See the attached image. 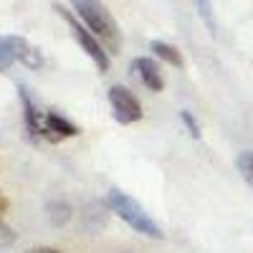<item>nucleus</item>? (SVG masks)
Masks as SVG:
<instances>
[{
	"mask_svg": "<svg viewBox=\"0 0 253 253\" xmlns=\"http://www.w3.org/2000/svg\"><path fill=\"white\" fill-rule=\"evenodd\" d=\"M71 3H74L79 18L84 20V26H86L101 43L109 48V53H119L122 33H119L117 20L107 10V5H104L101 0H71Z\"/></svg>",
	"mask_w": 253,
	"mask_h": 253,
	"instance_id": "nucleus-1",
	"label": "nucleus"
},
{
	"mask_svg": "<svg viewBox=\"0 0 253 253\" xmlns=\"http://www.w3.org/2000/svg\"><path fill=\"white\" fill-rule=\"evenodd\" d=\"M132 69H134V74L139 76V81L144 84L150 91H162L165 89V76H162V69H160V63L157 61H152L150 56H139V58H134L132 61Z\"/></svg>",
	"mask_w": 253,
	"mask_h": 253,
	"instance_id": "nucleus-6",
	"label": "nucleus"
},
{
	"mask_svg": "<svg viewBox=\"0 0 253 253\" xmlns=\"http://www.w3.org/2000/svg\"><path fill=\"white\" fill-rule=\"evenodd\" d=\"M10 63H15L13 51H10V41H8V36H0V71L10 69Z\"/></svg>",
	"mask_w": 253,
	"mask_h": 253,
	"instance_id": "nucleus-11",
	"label": "nucleus"
},
{
	"mask_svg": "<svg viewBox=\"0 0 253 253\" xmlns=\"http://www.w3.org/2000/svg\"><path fill=\"white\" fill-rule=\"evenodd\" d=\"M10 41V51H13V58L18 63H23L26 69H43V56H41V51L28 43L26 38H20V36H8Z\"/></svg>",
	"mask_w": 253,
	"mask_h": 253,
	"instance_id": "nucleus-7",
	"label": "nucleus"
},
{
	"mask_svg": "<svg viewBox=\"0 0 253 253\" xmlns=\"http://www.w3.org/2000/svg\"><path fill=\"white\" fill-rule=\"evenodd\" d=\"M5 210H8V198H5L3 193H0V218L5 215Z\"/></svg>",
	"mask_w": 253,
	"mask_h": 253,
	"instance_id": "nucleus-13",
	"label": "nucleus"
},
{
	"mask_svg": "<svg viewBox=\"0 0 253 253\" xmlns=\"http://www.w3.org/2000/svg\"><path fill=\"white\" fill-rule=\"evenodd\" d=\"M107 99H109V107H112V114L119 124H137L142 122L144 117V109H142V101L132 94V89L122 86V84H114L107 91Z\"/></svg>",
	"mask_w": 253,
	"mask_h": 253,
	"instance_id": "nucleus-4",
	"label": "nucleus"
},
{
	"mask_svg": "<svg viewBox=\"0 0 253 253\" xmlns=\"http://www.w3.org/2000/svg\"><path fill=\"white\" fill-rule=\"evenodd\" d=\"M107 203H109V208H112V213L119 215L132 230H137V233H142V236H147V238H155V241H162V238H165L162 228L150 218V213H147V210H144L134 198H129L126 193H122L119 187H112V190H109Z\"/></svg>",
	"mask_w": 253,
	"mask_h": 253,
	"instance_id": "nucleus-2",
	"label": "nucleus"
},
{
	"mask_svg": "<svg viewBox=\"0 0 253 253\" xmlns=\"http://www.w3.org/2000/svg\"><path fill=\"white\" fill-rule=\"evenodd\" d=\"M193 5H195L200 20L205 23V28L210 33H215V18H213V5H210V0H193Z\"/></svg>",
	"mask_w": 253,
	"mask_h": 253,
	"instance_id": "nucleus-9",
	"label": "nucleus"
},
{
	"mask_svg": "<svg viewBox=\"0 0 253 253\" xmlns=\"http://www.w3.org/2000/svg\"><path fill=\"white\" fill-rule=\"evenodd\" d=\"M53 8H56L58 18L69 26V31H71V36L76 38V43L81 46V51L96 63V69H99V71H107V69H109V51L101 46V41H99L86 26H84V20H79L71 10H66L63 5H58V3H56Z\"/></svg>",
	"mask_w": 253,
	"mask_h": 253,
	"instance_id": "nucleus-3",
	"label": "nucleus"
},
{
	"mask_svg": "<svg viewBox=\"0 0 253 253\" xmlns=\"http://www.w3.org/2000/svg\"><path fill=\"white\" fill-rule=\"evenodd\" d=\"M236 165H238V172L243 175V180H246L248 185H253V150L241 152L238 160H236Z\"/></svg>",
	"mask_w": 253,
	"mask_h": 253,
	"instance_id": "nucleus-10",
	"label": "nucleus"
},
{
	"mask_svg": "<svg viewBox=\"0 0 253 253\" xmlns=\"http://www.w3.org/2000/svg\"><path fill=\"white\" fill-rule=\"evenodd\" d=\"M182 122H185V126H187V132L198 139V137H200V124H198V119L190 114V112H182Z\"/></svg>",
	"mask_w": 253,
	"mask_h": 253,
	"instance_id": "nucleus-12",
	"label": "nucleus"
},
{
	"mask_svg": "<svg viewBox=\"0 0 253 253\" xmlns=\"http://www.w3.org/2000/svg\"><path fill=\"white\" fill-rule=\"evenodd\" d=\"M36 253H61V251H56V248H43V251H36Z\"/></svg>",
	"mask_w": 253,
	"mask_h": 253,
	"instance_id": "nucleus-14",
	"label": "nucleus"
},
{
	"mask_svg": "<svg viewBox=\"0 0 253 253\" xmlns=\"http://www.w3.org/2000/svg\"><path fill=\"white\" fill-rule=\"evenodd\" d=\"M81 129L69 122L63 114L58 112H43V124H41V137L38 139H46V142H63V139H71V137H79Z\"/></svg>",
	"mask_w": 253,
	"mask_h": 253,
	"instance_id": "nucleus-5",
	"label": "nucleus"
},
{
	"mask_svg": "<svg viewBox=\"0 0 253 253\" xmlns=\"http://www.w3.org/2000/svg\"><path fill=\"white\" fill-rule=\"evenodd\" d=\"M150 51H152L157 58H162V61H167V63H172L175 69H182V66H185L182 53H180L172 43H165V41H152V43H150Z\"/></svg>",
	"mask_w": 253,
	"mask_h": 253,
	"instance_id": "nucleus-8",
	"label": "nucleus"
}]
</instances>
